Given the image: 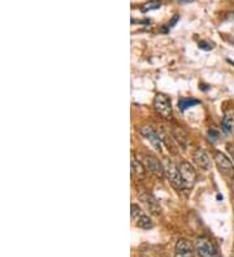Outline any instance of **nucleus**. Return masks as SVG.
Wrapping results in <instances>:
<instances>
[{"label": "nucleus", "mask_w": 234, "mask_h": 257, "mask_svg": "<svg viewBox=\"0 0 234 257\" xmlns=\"http://www.w3.org/2000/svg\"><path fill=\"white\" fill-rule=\"evenodd\" d=\"M138 198H140V201L144 207V210L148 214H152V216H160L162 214L160 203H159L158 199L154 195L148 194V192H142V194H140Z\"/></svg>", "instance_id": "obj_7"}, {"label": "nucleus", "mask_w": 234, "mask_h": 257, "mask_svg": "<svg viewBox=\"0 0 234 257\" xmlns=\"http://www.w3.org/2000/svg\"><path fill=\"white\" fill-rule=\"evenodd\" d=\"M162 7V1L160 0H150L146 4H143L142 7V12H148V11H154V9H158V8Z\"/></svg>", "instance_id": "obj_15"}, {"label": "nucleus", "mask_w": 234, "mask_h": 257, "mask_svg": "<svg viewBox=\"0 0 234 257\" xmlns=\"http://www.w3.org/2000/svg\"><path fill=\"white\" fill-rule=\"evenodd\" d=\"M178 170H180V174H181L185 190L193 188L196 182V171L193 168V165L187 163V161H182V163L178 164Z\"/></svg>", "instance_id": "obj_5"}, {"label": "nucleus", "mask_w": 234, "mask_h": 257, "mask_svg": "<svg viewBox=\"0 0 234 257\" xmlns=\"http://www.w3.org/2000/svg\"><path fill=\"white\" fill-rule=\"evenodd\" d=\"M130 214H132L133 222L140 229L150 230V229H152L155 226L151 216H150L144 209L140 208L138 204H132V207H130Z\"/></svg>", "instance_id": "obj_1"}, {"label": "nucleus", "mask_w": 234, "mask_h": 257, "mask_svg": "<svg viewBox=\"0 0 234 257\" xmlns=\"http://www.w3.org/2000/svg\"><path fill=\"white\" fill-rule=\"evenodd\" d=\"M144 159V166L147 170H150L152 174H155L159 178H163L165 175V171H164V164L160 163V161L156 159L155 156H151V155H143Z\"/></svg>", "instance_id": "obj_8"}, {"label": "nucleus", "mask_w": 234, "mask_h": 257, "mask_svg": "<svg viewBox=\"0 0 234 257\" xmlns=\"http://www.w3.org/2000/svg\"><path fill=\"white\" fill-rule=\"evenodd\" d=\"M221 130L224 131V134H232L234 131V116L232 112H227L224 115L223 122H221Z\"/></svg>", "instance_id": "obj_13"}, {"label": "nucleus", "mask_w": 234, "mask_h": 257, "mask_svg": "<svg viewBox=\"0 0 234 257\" xmlns=\"http://www.w3.org/2000/svg\"><path fill=\"white\" fill-rule=\"evenodd\" d=\"M154 109L158 115H160L163 118L169 119L173 115V109H172V101L169 96L165 93H156L154 97Z\"/></svg>", "instance_id": "obj_4"}, {"label": "nucleus", "mask_w": 234, "mask_h": 257, "mask_svg": "<svg viewBox=\"0 0 234 257\" xmlns=\"http://www.w3.org/2000/svg\"><path fill=\"white\" fill-rule=\"evenodd\" d=\"M140 135L143 137L144 139H147L148 142L151 143V145L154 147L155 151H162L163 144H162V138H160V135L156 133L151 126H143L140 129Z\"/></svg>", "instance_id": "obj_10"}, {"label": "nucleus", "mask_w": 234, "mask_h": 257, "mask_svg": "<svg viewBox=\"0 0 234 257\" xmlns=\"http://www.w3.org/2000/svg\"><path fill=\"white\" fill-rule=\"evenodd\" d=\"M164 171H165V177L169 179L170 185L176 188L177 191L185 190V186H184V182H182L181 174H180V170H178V165H176L172 160L169 159H165L164 160Z\"/></svg>", "instance_id": "obj_3"}, {"label": "nucleus", "mask_w": 234, "mask_h": 257, "mask_svg": "<svg viewBox=\"0 0 234 257\" xmlns=\"http://www.w3.org/2000/svg\"><path fill=\"white\" fill-rule=\"evenodd\" d=\"M228 148H229V152L232 153V159L234 160V145L233 144H228Z\"/></svg>", "instance_id": "obj_18"}, {"label": "nucleus", "mask_w": 234, "mask_h": 257, "mask_svg": "<svg viewBox=\"0 0 234 257\" xmlns=\"http://www.w3.org/2000/svg\"><path fill=\"white\" fill-rule=\"evenodd\" d=\"M213 160H215L219 171L224 177L234 179V165L227 155H224L223 152H215L213 153Z\"/></svg>", "instance_id": "obj_6"}, {"label": "nucleus", "mask_w": 234, "mask_h": 257, "mask_svg": "<svg viewBox=\"0 0 234 257\" xmlns=\"http://www.w3.org/2000/svg\"><path fill=\"white\" fill-rule=\"evenodd\" d=\"M146 166L140 161H138L136 157L132 159V177L134 179H143L146 175Z\"/></svg>", "instance_id": "obj_12"}, {"label": "nucleus", "mask_w": 234, "mask_h": 257, "mask_svg": "<svg viewBox=\"0 0 234 257\" xmlns=\"http://www.w3.org/2000/svg\"><path fill=\"white\" fill-rule=\"evenodd\" d=\"M213 47H215V46H213V43H210V42H204V41L199 42V48L200 49H206V51H210V49H212Z\"/></svg>", "instance_id": "obj_16"}, {"label": "nucleus", "mask_w": 234, "mask_h": 257, "mask_svg": "<svg viewBox=\"0 0 234 257\" xmlns=\"http://www.w3.org/2000/svg\"><path fill=\"white\" fill-rule=\"evenodd\" d=\"M193 160L200 169H203V170H210L212 166L211 163V157L207 153V151L203 148H198L194 152L193 155Z\"/></svg>", "instance_id": "obj_11"}, {"label": "nucleus", "mask_w": 234, "mask_h": 257, "mask_svg": "<svg viewBox=\"0 0 234 257\" xmlns=\"http://www.w3.org/2000/svg\"><path fill=\"white\" fill-rule=\"evenodd\" d=\"M198 104H200V101L194 99V97H181V99L178 100V107H180V111H181V112H185L186 109L193 108L194 105Z\"/></svg>", "instance_id": "obj_14"}, {"label": "nucleus", "mask_w": 234, "mask_h": 257, "mask_svg": "<svg viewBox=\"0 0 234 257\" xmlns=\"http://www.w3.org/2000/svg\"><path fill=\"white\" fill-rule=\"evenodd\" d=\"M174 257H195L193 244L187 239H178L174 247Z\"/></svg>", "instance_id": "obj_9"}, {"label": "nucleus", "mask_w": 234, "mask_h": 257, "mask_svg": "<svg viewBox=\"0 0 234 257\" xmlns=\"http://www.w3.org/2000/svg\"><path fill=\"white\" fill-rule=\"evenodd\" d=\"M195 251L199 257H221L215 243L208 236H199L196 239Z\"/></svg>", "instance_id": "obj_2"}, {"label": "nucleus", "mask_w": 234, "mask_h": 257, "mask_svg": "<svg viewBox=\"0 0 234 257\" xmlns=\"http://www.w3.org/2000/svg\"><path fill=\"white\" fill-rule=\"evenodd\" d=\"M208 137H210V140H212V142H216L217 138H219V133H217L215 129H210V131H208Z\"/></svg>", "instance_id": "obj_17"}, {"label": "nucleus", "mask_w": 234, "mask_h": 257, "mask_svg": "<svg viewBox=\"0 0 234 257\" xmlns=\"http://www.w3.org/2000/svg\"><path fill=\"white\" fill-rule=\"evenodd\" d=\"M232 190H233V194H234V182L232 183Z\"/></svg>", "instance_id": "obj_19"}]
</instances>
